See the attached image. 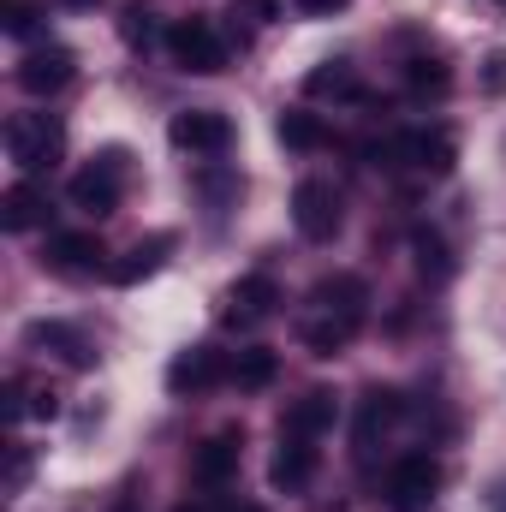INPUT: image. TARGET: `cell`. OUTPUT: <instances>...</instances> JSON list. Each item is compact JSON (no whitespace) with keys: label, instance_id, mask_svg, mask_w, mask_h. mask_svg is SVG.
Returning a JSON list of instances; mask_svg holds the SVG:
<instances>
[{"label":"cell","instance_id":"obj_3","mask_svg":"<svg viewBox=\"0 0 506 512\" xmlns=\"http://www.w3.org/2000/svg\"><path fill=\"white\" fill-rule=\"evenodd\" d=\"M126 149H102L78 179H72V203L90 209V215H114L120 209V191H126Z\"/></svg>","mask_w":506,"mask_h":512},{"label":"cell","instance_id":"obj_23","mask_svg":"<svg viewBox=\"0 0 506 512\" xmlns=\"http://www.w3.org/2000/svg\"><path fill=\"white\" fill-rule=\"evenodd\" d=\"M405 84H411V96H417V102H429V96H447V90H453V72H447V60L417 54V60L405 66Z\"/></svg>","mask_w":506,"mask_h":512},{"label":"cell","instance_id":"obj_11","mask_svg":"<svg viewBox=\"0 0 506 512\" xmlns=\"http://www.w3.org/2000/svg\"><path fill=\"white\" fill-rule=\"evenodd\" d=\"M334 417H340V399H334L328 387H310L304 399H292V405H286L280 435H304V441H316V435H328V429H334Z\"/></svg>","mask_w":506,"mask_h":512},{"label":"cell","instance_id":"obj_30","mask_svg":"<svg viewBox=\"0 0 506 512\" xmlns=\"http://www.w3.org/2000/svg\"><path fill=\"white\" fill-rule=\"evenodd\" d=\"M233 12H245V18H256V24H268V18H274L280 6H274V0H239Z\"/></svg>","mask_w":506,"mask_h":512},{"label":"cell","instance_id":"obj_26","mask_svg":"<svg viewBox=\"0 0 506 512\" xmlns=\"http://www.w3.org/2000/svg\"><path fill=\"white\" fill-rule=\"evenodd\" d=\"M30 471H36V453H30L24 441H6V477H0V489H6V495H24Z\"/></svg>","mask_w":506,"mask_h":512},{"label":"cell","instance_id":"obj_15","mask_svg":"<svg viewBox=\"0 0 506 512\" xmlns=\"http://www.w3.org/2000/svg\"><path fill=\"white\" fill-rule=\"evenodd\" d=\"M399 417H405V399H399L393 387H370V393L358 399V453H364V459L376 453V435H387Z\"/></svg>","mask_w":506,"mask_h":512},{"label":"cell","instance_id":"obj_35","mask_svg":"<svg viewBox=\"0 0 506 512\" xmlns=\"http://www.w3.org/2000/svg\"><path fill=\"white\" fill-rule=\"evenodd\" d=\"M227 512H268V507H251V501H239V507H227Z\"/></svg>","mask_w":506,"mask_h":512},{"label":"cell","instance_id":"obj_17","mask_svg":"<svg viewBox=\"0 0 506 512\" xmlns=\"http://www.w3.org/2000/svg\"><path fill=\"white\" fill-rule=\"evenodd\" d=\"M24 346H48V352H60L72 370H90V346H84V334L66 328V322H30V328H24Z\"/></svg>","mask_w":506,"mask_h":512},{"label":"cell","instance_id":"obj_10","mask_svg":"<svg viewBox=\"0 0 506 512\" xmlns=\"http://www.w3.org/2000/svg\"><path fill=\"white\" fill-rule=\"evenodd\" d=\"M239 453H245V435L239 429H215L209 441H197V453H191V477L197 483H227L233 471H239Z\"/></svg>","mask_w":506,"mask_h":512},{"label":"cell","instance_id":"obj_28","mask_svg":"<svg viewBox=\"0 0 506 512\" xmlns=\"http://www.w3.org/2000/svg\"><path fill=\"white\" fill-rule=\"evenodd\" d=\"M36 18H42V12H36L30 0H6V18H0V24H6V36H30Z\"/></svg>","mask_w":506,"mask_h":512},{"label":"cell","instance_id":"obj_12","mask_svg":"<svg viewBox=\"0 0 506 512\" xmlns=\"http://www.w3.org/2000/svg\"><path fill=\"white\" fill-rule=\"evenodd\" d=\"M310 477H316V441L280 435V453H274V465H268V483H274L280 495H298V489H310Z\"/></svg>","mask_w":506,"mask_h":512},{"label":"cell","instance_id":"obj_6","mask_svg":"<svg viewBox=\"0 0 506 512\" xmlns=\"http://www.w3.org/2000/svg\"><path fill=\"white\" fill-rule=\"evenodd\" d=\"M173 149H185V155H221L227 143H233V120L227 114H215V108H185V114H173Z\"/></svg>","mask_w":506,"mask_h":512},{"label":"cell","instance_id":"obj_31","mask_svg":"<svg viewBox=\"0 0 506 512\" xmlns=\"http://www.w3.org/2000/svg\"><path fill=\"white\" fill-rule=\"evenodd\" d=\"M483 84H489L495 96L506 90V54H489V72H483Z\"/></svg>","mask_w":506,"mask_h":512},{"label":"cell","instance_id":"obj_24","mask_svg":"<svg viewBox=\"0 0 506 512\" xmlns=\"http://www.w3.org/2000/svg\"><path fill=\"white\" fill-rule=\"evenodd\" d=\"M352 334H358L352 322H340V316H322V310H316V316L304 322V346H310L316 358H334V352H340V346H346Z\"/></svg>","mask_w":506,"mask_h":512},{"label":"cell","instance_id":"obj_2","mask_svg":"<svg viewBox=\"0 0 506 512\" xmlns=\"http://www.w3.org/2000/svg\"><path fill=\"white\" fill-rule=\"evenodd\" d=\"M167 54L179 72H197V78H215L227 66V42L209 18H173L167 24Z\"/></svg>","mask_w":506,"mask_h":512},{"label":"cell","instance_id":"obj_22","mask_svg":"<svg viewBox=\"0 0 506 512\" xmlns=\"http://www.w3.org/2000/svg\"><path fill=\"white\" fill-rule=\"evenodd\" d=\"M274 376H280V358H274L268 346H251V352L233 358V387H245V393H262Z\"/></svg>","mask_w":506,"mask_h":512},{"label":"cell","instance_id":"obj_19","mask_svg":"<svg viewBox=\"0 0 506 512\" xmlns=\"http://www.w3.org/2000/svg\"><path fill=\"white\" fill-rule=\"evenodd\" d=\"M42 262L60 268V274H90V268L102 262V245H96V233H60Z\"/></svg>","mask_w":506,"mask_h":512},{"label":"cell","instance_id":"obj_33","mask_svg":"<svg viewBox=\"0 0 506 512\" xmlns=\"http://www.w3.org/2000/svg\"><path fill=\"white\" fill-rule=\"evenodd\" d=\"M179 512H227V507H215V501H185Z\"/></svg>","mask_w":506,"mask_h":512},{"label":"cell","instance_id":"obj_8","mask_svg":"<svg viewBox=\"0 0 506 512\" xmlns=\"http://www.w3.org/2000/svg\"><path fill=\"white\" fill-rule=\"evenodd\" d=\"M274 304H280V286H274L268 274H245V280L227 292L221 322H227V328H256L262 316H274Z\"/></svg>","mask_w":506,"mask_h":512},{"label":"cell","instance_id":"obj_32","mask_svg":"<svg viewBox=\"0 0 506 512\" xmlns=\"http://www.w3.org/2000/svg\"><path fill=\"white\" fill-rule=\"evenodd\" d=\"M346 0H298V12H310V18H328V12H340Z\"/></svg>","mask_w":506,"mask_h":512},{"label":"cell","instance_id":"obj_27","mask_svg":"<svg viewBox=\"0 0 506 512\" xmlns=\"http://www.w3.org/2000/svg\"><path fill=\"white\" fill-rule=\"evenodd\" d=\"M120 36H126L131 48H143V42L155 36V12H143V6H126V18H120Z\"/></svg>","mask_w":506,"mask_h":512},{"label":"cell","instance_id":"obj_4","mask_svg":"<svg viewBox=\"0 0 506 512\" xmlns=\"http://www.w3.org/2000/svg\"><path fill=\"white\" fill-rule=\"evenodd\" d=\"M441 495V465L429 453H405L387 477V507L393 512H429Z\"/></svg>","mask_w":506,"mask_h":512},{"label":"cell","instance_id":"obj_5","mask_svg":"<svg viewBox=\"0 0 506 512\" xmlns=\"http://www.w3.org/2000/svg\"><path fill=\"white\" fill-rule=\"evenodd\" d=\"M292 221H298V233H304L310 245H328V239L340 233V191H334L328 179H304V185L292 191Z\"/></svg>","mask_w":506,"mask_h":512},{"label":"cell","instance_id":"obj_16","mask_svg":"<svg viewBox=\"0 0 506 512\" xmlns=\"http://www.w3.org/2000/svg\"><path fill=\"white\" fill-rule=\"evenodd\" d=\"M42 221H48V191L30 185V179H18V185L0 197V227H6V233H30V227H42Z\"/></svg>","mask_w":506,"mask_h":512},{"label":"cell","instance_id":"obj_13","mask_svg":"<svg viewBox=\"0 0 506 512\" xmlns=\"http://www.w3.org/2000/svg\"><path fill=\"white\" fill-rule=\"evenodd\" d=\"M399 161H411V167H423V173H453L459 143H453V131H441V126L405 131V137H399Z\"/></svg>","mask_w":506,"mask_h":512},{"label":"cell","instance_id":"obj_1","mask_svg":"<svg viewBox=\"0 0 506 512\" xmlns=\"http://www.w3.org/2000/svg\"><path fill=\"white\" fill-rule=\"evenodd\" d=\"M66 149V126L54 114H12L6 120V155L18 173H48Z\"/></svg>","mask_w":506,"mask_h":512},{"label":"cell","instance_id":"obj_18","mask_svg":"<svg viewBox=\"0 0 506 512\" xmlns=\"http://www.w3.org/2000/svg\"><path fill=\"white\" fill-rule=\"evenodd\" d=\"M411 262H417V280H429V286H447V280H453V251H447V239L429 233V227L411 233Z\"/></svg>","mask_w":506,"mask_h":512},{"label":"cell","instance_id":"obj_36","mask_svg":"<svg viewBox=\"0 0 506 512\" xmlns=\"http://www.w3.org/2000/svg\"><path fill=\"white\" fill-rule=\"evenodd\" d=\"M66 6H96V0H66Z\"/></svg>","mask_w":506,"mask_h":512},{"label":"cell","instance_id":"obj_29","mask_svg":"<svg viewBox=\"0 0 506 512\" xmlns=\"http://www.w3.org/2000/svg\"><path fill=\"white\" fill-rule=\"evenodd\" d=\"M24 387H30V417H54L60 411V393L48 382H24Z\"/></svg>","mask_w":506,"mask_h":512},{"label":"cell","instance_id":"obj_21","mask_svg":"<svg viewBox=\"0 0 506 512\" xmlns=\"http://www.w3.org/2000/svg\"><path fill=\"white\" fill-rule=\"evenodd\" d=\"M304 90H310V96H346V102L364 96V90H358V72H352L346 60H322V66L304 78Z\"/></svg>","mask_w":506,"mask_h":512},{"label":"cell","instance_id":"obj_14","mask_svg":"<svg viewBox=\"0 0 506 512\" xmlns=\"http://www.w3.org/2000/svg\"><path fill=\"white\" fill-rule=\"evenodd\" d=\"M221 376H233V370L221 364L215 346H191V352H179V358L167 364V387H173V393H203V387H215Z\"/></svg>","mask_w":506,"mask_h":512},{"label":"cell","instance_id":"obj_20","mask_svg":"<svg viewBox=\"0 0 506 512\" xmlns=\"http://www.w3.org/2000/svg\"><path fill=\"white\" fill-rule=\"evenodd\" d=\"M167 251H173V239H167V233H155V239H143V245H131V251L120 256L114 268H108V274H114L120 286H137L143 274H155V268H161V256H167Z\"/></svg>","mask_w":506,"mask_h":512},{"label":"cell","instance_id":"obj_34","mask_svg":"<svg viewBox=\"0 0 506 512\" xmlns=\"http://www.w3.org/2000/svg\"><path fill=\"white\" fill-rule=\"evenodd\" d=\"M495 512H506V483H501V489H495Z\"/></svg>","mask_w":506,"mask_h":512},{"label":"cell","instance_id":"obj_7","mask_svg":"<svg viewBox=\"0 0 506 512\" xmlns=\"http://www.w3.org/2000/svg\"><path fill=\"white\" fill-rule=\"evenodd\" d=\"M72 72H78L72 48H36V54L18 60V90L24 96H60L72 84Z\"/></svg>","mask_w":506,"mask_h":512},{"label":"cell","instance_id":"obj_9","mask_svg":"<svg viewBox=\"0 0 506 512\" xmlns=\"http://www.w3.org/2000/svg\"><path fill=\"white\" fill-rule=\"evenodd\" d=\"M310 304H316L322 316H340V322L364 328V304H370V292H364L358 274H328V280L310 286Z\"/></svg>","mask_w":506,"mask_h":512},{"label":"cell","instance_id":"obj_25","mask_svg":"<svg viewBox=\"0 0 506 512\" xmlns=\"http://www.w3.org/2000/svg\"><path fill=\"white\" fill-rule=\"evenodd\" d=\"M274 137H280L286 149H316V143H322V120H316V114H280V120H274Z\"/></svg>","mask_w":506,"mask_h":512}]
</instances>
